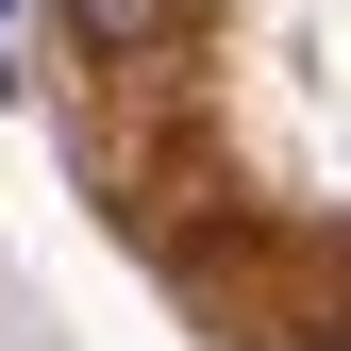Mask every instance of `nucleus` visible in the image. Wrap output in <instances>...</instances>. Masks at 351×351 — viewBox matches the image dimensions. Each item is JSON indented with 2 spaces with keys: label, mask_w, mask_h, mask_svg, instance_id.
I'll use <instances>...</instances> for the list:
<instances>
[{
  "label": "nucleus",
  "mask_w": 351,
  "mask_h": 351,
  "mask_svg": "<svg viewBox=\"0 0 351 351\" xmlns=\"http://www.w3.org/2000/svg\"><path fill=\"white\" fill-rule=\"evenodd\" d=\"M67 34H84L101 67H151V51H184V34H201V0H67Z\"/></svg>",
  "instance_id": "nucleus-1"
},
{
  "label": "nucleus",
  "mask_w": 351,
  "mask_h": 351,
  "mask_svg": "<svg viewBox=\"0 0 351 351\" xmlns=\"http://www.w3.org/2000/svg\"><path fill=\"white\" fill-rule=\"evenodd\" d=\"M318 351H351V318H335V335H318Z\"/></svg>",
  "instance_id": "nucleus-2"
}]
</instances>
